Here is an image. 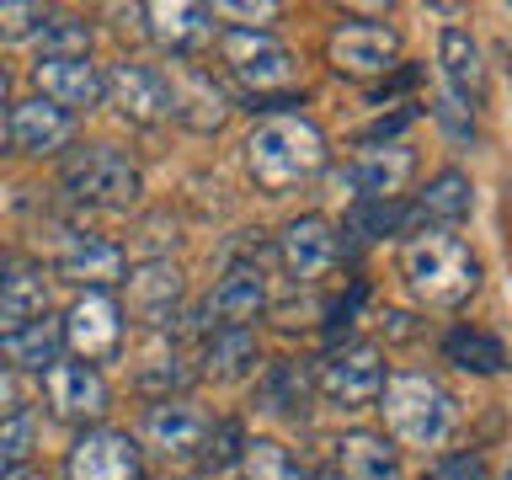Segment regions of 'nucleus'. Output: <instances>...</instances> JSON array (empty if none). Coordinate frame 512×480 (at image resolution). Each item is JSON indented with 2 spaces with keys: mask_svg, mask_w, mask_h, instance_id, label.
I'll list each match as a JSON object with an SVG mask.
<instances>
[{
  "mask_svg": "<svg viewBox=\"0 0 512 480\" xmlns=\"http://www.w3.org/2000/svg\"><path fill=\"white\" fill-rule=\"evenodd\" d=\"M326 166V134L299 112H272L246 139V171L262 192H288Z\"/></svg>",
  "mask_w": 512,
  "mask_h": 480,
  "instance_id": "obj_1",
  "label": "nucleus"
},
{
  "mask_svg": "<svg viewBox=\"0 0 512 480\" xmlns=\"http://www.w3.org/2000/svg\"><path fill=\"white\" fill-rule=\"evenodd\" d=\"M102 91H107V102L118 107L128 123H139V128L171 118V86H166V75H160V70H150V64H134V59L112 64V75L102 80Z\"/></svg>",
  "mask_w": 512,
  "mask_h": 480,
  "instance_id": "obj_10",
  "label": "nucleus"
},
{
  "mask_svg": "<svg viewBox=\"0 0 512 480\" xmlns=\"http://www.w3.org/2000/svg\"><path fill=\"white\" fill-rule=\"evenodd\" d=\"M91 32L75 16H43V59H86Z\"/></svg>",
  "mask_w": 512,
  "mask_h": 480,
  "instance_id": "obj_30",
  "label": "nucleus"
},
{
  "mask_svg": "<svg viewBox=\"0 0 512 480\" xmlns=\"http://www.w3.org/2000/svg\"><path fill=\"white\" fill-rule=\"evenodd\" d=\"M43 390H48V411L59 416V422H96V416L107 411V379L96 363H48L43 368Z\"/></svg>",
  "mask_w": 512,
  "mask_h": 480,
  "instance_id": "obj_9",
  "label": "nucleus"
},
{
  "mask_svg": "<svg viewBox=\"0 0 512 480\" xmlns=\"http://www.w3.org/2000/svg\"><path fill=\"white\" fill-rule=\"evenodd\" d=\"M438 70H443V86L454 102H480V91H486V64H480V48L470 32L459 27H443L438 32Z\"/></svg>",
  "mask_w": 512,
  "mask_h": 480,
  "instance_id": "obj_18",
  "label": "nucleus"
},
{
  "mask_svg": "<svg viewBox=\"0 0 512 480\" xmlns=\"http://www.w3.org/2000/svg\"><path fill=\"white\" fill-rule=\"evenodd\" d=\"M438 123H443L454 139L475 134V123H470V107H464V102H454V96H443V102H438Z\"/></svg>",
  "mask_w": 512,
  "mask_h": 480,
  "instance_id": "obj_35",
  "label": "nucleus"
},
{
  "mask_svg": "<svg viewBox=\"0 0 512 480\" xmlns=\"http://www.w3.org/2000/svg\"><path fill=\"white\" fill-rule=\"evenodd\" d=\"M411 171H416L411 144H374V150H358V160L342 171V182L352 187L358 203H390L411 182Z\"/></svg>",
  "mask_w": 512,
  "mask_h": 480,
  "instance_id": "obj_12",
  "label": "nucleus"
},
{
  "mask_svg": "<svg viewBox=\"0 0 512 480\" xmlns=\"http://www.w3.org/2000/svg\"><path fill=\"white\" fill-rule=\"evenodd\" d=\"M64 475L70 480H139V443L128 438V432L96 427L70 448Z\"/></svg>",
  "mask_w": 512,
  "mask_h": 480,
  "instance_id": "obj_11",
  "label": "nucleus"
},
{
  "mask_svg": "<svg viewBox=\"0 0 512 480\" xmlns=\"http://www.w3.org/2000/svg\"><path fill=\"white\" fill-rule=\"evenodd\" d=\"M214 11H219V16H240V22H246V32H256V22H267V16H278V6H240V0H219Z\"/></svg>",
  "mask_w": 512,
  "mask_h": 480,
  "instance_id": "obj_36",
  "label": "nucleus"
},
{
  "mask_svg": "<svg viewBox=\"0 0 512 480\" xmlns=\"http://www.w3.org/2000/svg\"><path fill=\"white\" fill-rule=\"evenodd\" d=\"M32 80H38L43 102H54L59 112H80L102 102V75H96L91 59H38Z\"/></svg>",
  "mask_w": 512,
  "mask_h": 480,
  "instance_id": "obj_14",
  "label": "nucleus"
},
{
  "mask_svg": "<svg viewBox=\"0 0 512 480\" xmlns=\"http://www.w3.org/2000/svg\"><path fill=\"white\" fill-rule=\"evenodd\" d=\"M406 219H411V214H406V208H400V203L390 198V203H358L347 224H352V230H358L363 240H374V235H395Z\"/></svg>",
  "mask_w": 512,
  "mask_h": 480,
  "instance_id": "obj_31",
  "label": "nucleus"
},
{
  "mask_svg": "<svg viewBox=\"0 0 512 480\" xmlns=\"http://www.w3.org/2000/svg\"><path fill=\"white\" fill-rule=\"evenodd\" d=\"M267 304V278L256 267H230L208 294V315H219L224 326H246V320L262 315Z\"/></svg>",
  "mask_w": 512,
  "mask_h": 480,
  "instance_id": "obj_23",
  "label": "nucleus"
},
{
  "mask_svg": "<svg viewBox=\"0 0 512 480\" xmlns=\"http://www.w3.org/2000/svg\"><path fill=\"white\" fill-rule=\"evenodd\" d=\"M64 187H70L80 203L123 214V208L139 203V166L123 150H112V144H86V150H75L70 166H64Z\"/></svg>",
  "mask_w": 512,
  "mask_h": 480,
  "instance_id": "obj_4",
  "label": "nucleus"
},
{
  "mask_svg": "<svg viewBox=\"0 0 512 480\" xmlns=\"http://www.w3.org/2000/svg\"><path fill=\"white\" fill-rule=\"evenodd\" d=\"M59 347H64V326L48 310L22 320L16 331H0V363L11 368H48L59 363Z\"/></svg>",
  "mask_w": 512,
  "mask_h": 480,
  "instance_id": "obj_21",
  "label": "nucleus"
},
{
  "mask_svg": "<svg viewBox=\"0 0 512 480\" xmlns=\"http://www.w3.org/2000/svg\"><path fill=\"white\" fill-rule=\"evenodd\" d=\"M224 64H230L235 80H240V86H251L256 96L294 86V54H288L272 32L230 27V32H224Z\"/></svg>",
  "mask_w": 512,
  "mask_h": 480,
  "instance_id": "obj_5",
  "label": "nucleus"
},
{
  "mask_svg": "<svg viewBox=\"0 0 512 480\" xmlns=\"http://www.w3.org/2000/svg\"><path fill=\"white\" fill-rule=\"evenodd\" d=\"M27 448H32V416L16 406L11 416H0V470L27 464Z\"/></svg>",
  "mask_w": 512,
  "mask_h": 480,
  "instance_id": "obj_32",
  "label": "nucleus"
},
{
  "mask_svg": "<svg viewBox=\"0 0 512 480\" xmlns=\"http://www.w3.org/2000/svg\"><path fill=\"white\" fill-rule=\"evenodd\" d=\"M128 283V310H134L144 326H166L176 299H182V272L171 262H144L134 272H123Z\"/></svg>",
  "mask_w": 512,
  "mask_h": 480,
  "instance_id": "obj_17",
  "label": "nucleus"
},
{
  "mask_svg": "<svg viewBox=\"0 0 512 480\" xmlns=\"http://www.w3.org/2000/svg\"><path fill=\"white\" fill-rule=\"evenodd\" d=\"M384 427H390L395 443L406 448H443V438L454 432V400H448V390L438 379L427 374H395L384 379Z\"/></svg>",
  "mask_w": 512,
  "mask_h": 480,
  "instance_id": "obj_3",
  "label": "nucleus"
},
{
  "mask_svg": "<svg viewBox=\"0 0 512 480\" xmlns=\"http://www.w3.org/2000/svg\"><path fill=\"white\" fill-rule=\"evenodd\" d=\"M395 54H400V32L384 27V22H358V16H347V22H336L331 38H326L331 70L358 75V80L395 70Z\"/></svg>",
  "mask_w": 512,
  "mask_h": 480,
  "instance_id": "obj_6",
  "label": "nucleus"
},
{
  "mask_svg": "<svg viewBox=\"0 0 512 480\" xmlns=\"http://www.w3.org/2000/svg\"><path fill=\"white\" fill-rule=\"evenodd\" d=\"M0 480H48V475L32 470V464H11V470H0Z\"/></svg>",
  "mask_w": 512,
  "mask_h": 480,
  "instance_id": "obj_38",
  "label": "nucleus"
},
{
  "mask_svg": "<svg viewBox=\"0 0 512 480\" xmlns=\"http://www.w3.org/2000/svg\"><path fill=\"white\" fill-rule=\"evenodd\" d=\"M139 16H150V38L160 43V48H171V54H192V48H198L208 32H214V22H208V16L214 11H203V6H182V0H160V6H144Z\"/></svg>",
  "mask_w": 512,
  "mask_h": 480,
  "instance_id": "obj_22",
  "label": "nucleus"
},
{
  "mask_svg": "<svg viewBox=\"0 0 512 480\" xmlns=\"http://www.w3.org/2000/svg\"><path fill=\"white\" fill-rule=\"evenodd\" d=\"M32 27H43V6H27V0L0 6V38H27Z\"/></svg>",
  "mask_w": 512,
  "mask_h": 480,
  "instance_id": "obj_33",
  "label": "nucleus"
},
{
  "mask_svg": "<svg viewBox=\"0 0 512 480\" xmlns=\"http://www.w3.org/2000/svg\"><path fill=\"white\" fill-rule=\"evenodd\" d=\"M256 358V336L246 326H224L208 336V347H203V368L208 374H219V379H235V374H246Z\"/></svg>",
  "mask_w": 512,
  "mask_h": 480,
  "instance_id": "obj_28",
  "label": "nucleus"
},
{
  "mask_svg": "<svg viewBox=\"0 0 512 480\" xmlns=\"http://www.w3.org/2000/svg\"><path fill=\"white\" fill-rule=\"evenodd\" d=\"M320 395L331 400V406H342V411H363V406H374L379 390H384V352L379 347H347V352H331L326 363H320Z\"/></svg>",
  "mask_w": 512,
  "mask_h": 480,
  "instance_id": "obj_7",
  "label": "nucleus"
},
{
  "mask_svg": "<svg viewBox=\"0 0 512 480\" xmlns=\"http://www.w3.org/2000/svg\"><path fill=\"white\" fill-rule=\"evenodd\" d=\"M54 267H59V278L80 283L86 294H91V288H102V294H107L112 283H123V251L112 246V240H102V235L64 230L59 251H54Z\"/></svg>",
  "mask_w": 512,
  "mask_h": 480,
  "instance_id": "obj_13",
  "label": "nucleus"
},
{
  "mask_svg": "<svg viewBox=\"0 0 512 480\" xmlns=\"http://www.w3.org/2000/svg\"><path fill=\"white\" fill-rule=\"evenodd\" d=\"M336 251H342L336 246V230L320 214H304L283 230V262L294 278H320V272L336 262Z\"/></svg>",
  "mask_w": 512,
  "mask_h": 480,
  "instance_id": "obj_20",
  "label": "nucleus"
},
{
  "mask_svg": "<svg viewBox=\"0 0 512 480\" xmlns=\"http://www.w3.org/2000/svg\"><path fill=\"white\" fill-rule=\"evenodd\" d=\"M11 411H16V379L0 368V416H11Z\"/></svg>",
  "mask_w": 512,
  "mask_h": 480,
  "instance_id": "obj_37",
  "label": "nucleus"
},
{
  "mask_svg": "<svg viewBox=\"0 0 512 480\" xmlns=\"http://www.w3.org/2000/svg\"><path fill=\"white\" fill-rule=\"evenodd\" d=\"M0 144H6V123H0Z\"/></svg>",
  "mask_w": 512,
  "mask_h": 480,
  "instance_id": "obj_40",
  "label": "nucleus"
},
{
  "mask_svg": "<svg viewBox=\"0 0 512 480\" xmlns=\"http://www.w3.org/2000/svg\"><path fill=\"white\" fill-rule=\"evenodd\" d=\"M336 464L342 480H400V459L384 432H347L336 443Z\"/></svg>",
  "mask_w": 512,
  "mask_h": 480,
  "instance_id": "obj_24",
  "label": "nucleus"
},
{
  "mask_svg": "<svg viewBox=\"0 0 512 480\" xmlns=\"http://www.w3.org/2000/svg\"><path fill=\"white\" fill-rule=\"evenodd\" d=\"M470 208H475V187L464 171H438L422 187V198H416V214L432 224H459V219H470Z\"/></svg>",
  "mask_w": 512,
  "mask_h": 480,
  "instance_id": "obj_26",
  "label": "nucleus"
},
{
  "mask_svg": "<svg viewBox=\"0 0 512 480\" xmlns=\"http://www.w3.org/2000/svg\"><path fill=\"white\" fill-rule=\"evenodd\" d=\"M208 416L198 406H187V400H160V406L144 411V438H150V448H160V454H198V448L208 443Z\"/></svg>",
  "mask_w": 512,
  "mask_h": 480,
  "instance_id": "obj_16",
  "label": "nucleus"
},
{
  "mask_svg": "<svg viewBox=\"0 0 512 480\" xmlns=\"http://www.w3.org/2000/svg\"><path fill=\"white\" fill-rule=\"evenodd\" d=\"M443 358L454 363V368H470V374H502V363H507V352L496 336L486 331H448V342H443Z\"/></svg>",
  "mask_w": 512,
  "mask_h": 480,
  "instance_id": "obj_27",
  "label": "nucleus"
},
{
  "mask_svg": "<svg viewBox=\"0 0 512 480\" xmlns=\"http://www.w3.org/2000/svg\"><path fill=\"white\" fill-rule=\"evenodd\" d=\"M43 310H48V283H43V272H32V267L0 272V331H16L22 320L43 315Z\"/></svg>",
  "mask_w": 512,
  "mask_h": 480,
  "instance_id": "obj_25",
  "label": "nucleus"
},
{
  "mask_svg": "<svg viewBox=\"0 0 512 480\" xmlns=\"http://www.w3.org/2000/svg\"><path fill=\"white\" fill-rule=\"evenodd\" d=\"M59 326H64V342L80 352V363H107L112 352L123 347V310L112 294H102V288L80 294Z\"/></svg>",
  "mask_w": 512,
  "mask_h": 480,
  "instance_id": "obj_8",
  "label": "nucleus"
},
{
  "mask_svg": "<svg viewBox=\"0 0 512 480\" xmlns=\"http://www.w3.org/2000/svg\"><path fill=\"white\" fill-rule=\"evenodd\" d=\"M70 134H75V118L59 112L54 102H43V96L16 102L11 123H6V139L16 144V150H27V155H54L59 144H70Z\"/></svg>",
  "mask_w": 512,
  "mask_h": 480,
  "instance_id": "obj_15",
  "label": "nucleus"
},
{
  "mask_svg": "<svg viewBox=\"0 0 512 480\" xmlns=\"http://www.w3.org/2000/svg\"><path fill=\"white\" fill-rule=\"evenodd\" d=\"M400 272H406L411 294L432 310H459L480 288V256L448 230L411 235L406 251H400Z\"/></svg>",
  "mask_w": 512,
  "mask_h": 480,
  "instance_id": "obj_2",
  "label": "nucleus"
},
{
  "mask_svg": "<svg viewBox=\"0 0 512 480\" xmlns=\"http://www.w3.org/2000/svg\"><path fill=\"white\" fill-rule=\"evenodd\" d=\"M432 480H486V459L480 454H454V459H443L438 470H432Z\"/></svg>",
  "mask_w": 512,
  "mask_h": 480,
  "instance_id": "obj_34",
  "label": "nucleus"
},
{
  "mask_svg": "<svg viewBox=\"0 0 512 480\" xmlns=\"http://www.w3.org/2000/svg\"><path fill=\"white\" fill-rule=\"evenodd\" d=\"M240 470H246V480H304L299 464L288 459V448L272 443V438L240 443Z\"/></svg>",
  "mask_w": 512,
  "mask_h": 480,
  "instance_id": "obj_29",
  "label": "nucleus"
},
{
  "mask_svg": "<svg viewBox=\"0 0 512 480\" xmlns=\"http://www.w3.org/2000/svg\"><path fill=\"white\" fill-rule=\"evenodd\" d=\"M171 86V118H182L192 128H219L224 118H230V96H224L214 86V75L203 70H176V80H166Z\"/></svg>",
  "mask_w": 512,
  "mask_h": 480,
  "instance_id": "obj_19",
  "label": "nucleus"
},
{
  "mask_svg": "<svg viewBox=\"0 0 512 480\" xmlns=\"http://www.w3.org/2000/svg\"><path fill=\"white\" fill-rule=\"evenodd\" d=\"M6 91H11V75H6V70H0V102H6Z\"/></svg>",
  "mask_w": 512,
  "mask_h": 480,
  "instance_id": "obj_39",
  "label": "nucleus"
}]
</instances>
